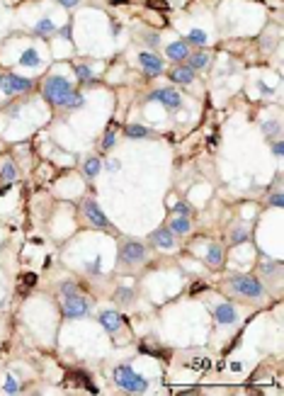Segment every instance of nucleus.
<instances>
[{
    "instance_id": "obj_1",
    "label": "nucleus",
    "mask_w": 284,
    "mask_h": 396,
    "mask_svg": "<svg viewBox=\"0 0 284 396\" xmlns=\"http://www.w3.org/2000/svg\"><path fill=\"white\" fill-rule=\"evenodd\" d=\"M229 289L238 296H250V299H260L265 294V287L262 282L253 275H233L229 280Z\"/></svg>"
},
{
    "instance_id": "obj_2",
    "label": "nucleus",
    "mask_w": 284,
    "mask_h": 396,
    "mask_svg": "<svg viewBox=\"0 0 284 396\" xmlns=\"http://www.w3.org/2000/svg\"><path fill=\"white\" fill-rule=\"evenodd\" d=\"M114 382L119 384L124 391H129V394H144L148 389V382L141 374H136L131 367H127V365H119V367L114 369Z\"/></svg>"
},
{
    "instance_id": "obj_3",
    "label": "nucleus",
    "mask_w": 284,
    "mask_h": 396,
    "mask_svg": "<svg viewBox=\"0 0 284 396\" xmlns=\"http://www.w3.org/2000/svg\"><path fill=\"white\" fill-rule=\"evenodd\" d=\"M71 90H73V88H71V81H68V78H64V75H51V78H46L44 88H42V95H44V100H49L51 105H61L64 97Z\"/></svg>"
},
{
    "instance_id": "obj_4",
    "label": "nucleus",
    "mask_w": 284,
    "mask_h": 396,
    "mask_svg": "<svg viewBox=\"0 0 284 396\" xmlns=\"http://www.w3.org/2000/svg\"><path fill=\"white\" fill-rule=\"evenodd\" d=\"M146 246L141 241H124L119 248V260L124 265H141L146 260Z\"/></svg>"
},
{
    "instance_id": "obj_5",
    "label": "nucleus",
    "mask_w": 284,
    "mask_h": 396,
    "mask_svg": "<svg viewBox=\"0 0 284 396\" xmlns=\"http://www.w3.org/2000/svg\"><path fill=\"white\" fill-rule=\"evenodd\" d=\"M64 316L66 319H85V316H90V299H85L83 294L66 296L64 299Z\"/></svg>"
},
{
    "instance_id": "obj_6",
    "label": "nucleus",
    "mask_w": 284,
    "mask_h": 396,
    "mask_svg": "<svg viewBox=\"0 0 284 396\" xmlns=\"http://www.w3.org/2000/svg\"><path fill=\"white\" fill-rule=\"evenodd\" d=\"M0 90L5 95H19V92L32 90V81L15 73H0Z\"/></svg>"
},
{
    "instance_id": "obj_7",
    "label": "nucleus",
    "mask_w": 284,
    "mask_h": 396,
    "mask_svg": "<svg viewBox=\"0 0 284 396\" xmlns=\"http://www.w3.org/2000/svg\"><path fill=\"white\" fill-rule=\"evenodd\" d=\"M83 216H85V221L90 224L92 229H110V221H107L105 212L100 209V204L95 200H85L83 202Z\"/></svg>"
},
{
    "instance_id": "obj_8",
    "label": "nucleus",
    "mask_w": 284,
    "mask_h": 396,
    "mask_svg": "<svg viewBox=\"0 0 284 396\" xmlns=\"http://www.w3.org/2000/svg\"><path fill=\"white\" fill-rule=\"evenodd\" d=\"M148 100L160 102V105H163V107H168L170 112H175V110H180V107H182V95L175 90V88H160V90H153Z\"/></svg>"
},
{
    "instance_id": "obj_9",
    "label": "nucleus",
    "mask_w": 284,
    "mask_h": 396,
    "mask_svg": "<svg viewBox=\"0 0 284 396\" xmlns=\"http://www.w3.org/2000/svg\"><path fill=\"white\" fill-rule=\"evenodd\" d=\"M138 61H141V68H144V73L146 75H160L163 73V61L158 58L156 54H151V51H144V54L138 56Z\"/></svg>"
},
{
    "instance_id": "obj_10",
    "label": "nucleus",
    "mask_w": 284,
    "mask_h": 396,
    "mask_svg": "<svg viewBox=\"0 0 284 396\" xmlns=\"http://www.w3.org/2000/svg\"><path fill=\"white\" fill-rule=\"evenodd\" d=\"M211 313H214V321L221 323V326H229V323H236L238 321V316H236V309H233V304H229V302H224V304L214 306L211 309Z\"/></svg>"
},
{
    "instance_id": "obj_11",
    "label": "nucleus",
    "mask_w": 284,
    "mask_h": 396,
    "mask_svg": "<svg viewBox=\"0 0 284 396\" xmlns=\"http://www.w3.org/2000/svg\"><path fill=\"white\" fill-rule=\"evenodd\" d=\"M100 323L107 333H117L121 328V313L112 311V309H105V311H100Z\"/></svg>"
},
{
    "instance_id": "obj_12",
    "label": "nucleus",
    "mask_w": 284,
    "mask_h": 396,
    "mask_svg": "<svg viewBox=\"0 0 284 396\" xmlns=\"http://www.w3.org/2000/svg\"><path fill=\"white\" fill-rule=\"evenodd\" d=\"M151 241H153V246H158V248H163V250L175 248V233L170 229L153 231V233H151Z\"/></svg>"
},
{
    "instance_id": "obj_13",
    "label": "nucleus",
    "mask_w": 284,
    "mask_h": 396,
    "mask_svg": "<svg viewBox=\"0 0 284 396\" xmlns=\"http://www.w3.org/2000/svg\"><path fill=\"white\" fill-rule=\"evenodd\" d=\"M165 56L170 61H185L190 56V44L187 42H170V44L165 46Z\"/></svg>"
},
{
    "instance_id": "obj_14",
    "label": "nucleus",
    "mask_w": 284,
    "mask_h": 396,
    "mask_svg": "<svg viewBox=\"0 0 284 396\" xmlns=\"http://www.w3.org/2000/svg\"><path fill=\"white\" fill-rule=\"evenodd\" d=\"M170 81L173 83H180V85H190L194 81V71L190 66H177L170 71Z\"/></svg>"
},
{
    "instance_id": "obj_15",
    "label": "nucleus",
    "mask_w": 284,
    "mask_h": 396,
    "mask_svg": "<svg viewBox=\"0 0 284 396\" xmlns=\"http://www.w3.org/2000/svg\"><path fill=\"white\" fill-rule=\"evenodd\" d=\"M204 260H207V265H211V267H221L224 265V248H221L219 243H211L209 248H207Z\"/></svg>"
},
{
    "instance_id": "obj_16",
    "label": "nucleus",
    "mask_w": 284,
    "mask_h": 396,
    "mask_svg": "<svg viewBox=\"0 0 284 396\" xmlns=\"http://www.w3.org/2000/svg\"><path fill=\"white\" fill-rule=\"evenodd\" d=\"M83 105H85V97H83V92L71 90V92H68V95L64 97V102H61L58 107H66V110H80Z\"/></svg>"
},
{
    "instance_id": "obj_17",
    "label": "nucleus",
    "mask_w": 284,
    "mask_h": 396,
    "mask_svg": "<svg viewBox=\"0 0 284 396\" xmlns=\"http://www.w3.org/2000/svg\"><path fill=\"white\" fill-rule=\"evenodd\" d=\"M168 229L173 231V233H177V236H182V233H190V229H192V221H190V216H175L173 221H170V226Z\"/></svg>"
},
{
    "instance_id": "obj_18",
    "label": "nucleus",
    "mask_w": 284,
    "mask_h": 396,
    "mask_svg": "<svg viewBox=\"0 0 284 396\" xmlns=\"http://www.w3.org/2000/svg\"><path fill=\"white\" fill-rule=\"evenodd\" d=\"M34 34H37V37H49V34H56V25L49 17H44L37 27H34Z\"/></svg>"
},
{
    "instance_id": "obj_19",
    "label": "nucleus",
    "mask_w": 284,
    "mask_h": 396,
    "mask_svg": "<svg viewBox=\"0 0 284 396\" xmlns=\"http://www.w3.org/2000/svg\"><path fill=\"white\" fill-rule=\"evenodd\" d=\"M207 66H209V54L197 51V54L190 56V68H192V71H199V68H207Z\"/></svg>"
},
{
    "instance_id": "obj_20",
    "label": "nucleus",
    "mask_w": 284,
    "mask_h": 396,
    "mask_svg": "<svg viewBox=\"0 0 284 396\" xmlns=\"http://www.w3.org/2000/svg\"><path fill=\"white\" fill-rule=\"evenodd\" d=\"M100 168H102L100 158L90 156V158H88V161H85V166H83V173H85V177H95V175H97V173H100Z\"/></svg>"
},
{
    "instance_id": "obj_21",
    "label": "nucleus",
    "mask_w": 284,
    "mask_h": 396,
    "mask_svg": "<svg viewBox=\"0 0 284 396\" xmlns=\"http://www.w3.org/2000/svg\"><path fill=\"white\" fill-rule=\"evenodd\" d=\"M19 64L27 66V68H37L39 66V54L34 51V49H27V51H22V56H19Z\"/></svg>"
},
{
    "instance_id": "obj_22",
    "label": "nucleus",
    "mask_w": 284,
    "mask_h": 396,
    "mask_svg": "<svg viewBox=\"0 0 284 396\" xmlns=\"http://www.w3.org/2000/svg\"><path fill=\"white\" fill-rule=\"evenodd\" d=\"M0 177L5 180V183H15L17 180V168H15V163H3V168H0Z\"/></svg>"
},
{
    "instance_id": "obj_23",
    "label": "nucleus",
    "mask_w": 284,
    "mask_h": 396,
    "mask_svg": "<svg viewBox=\"0 0 284 396\" xmlns=\"http://www.w3.org/2000/svg\"><path fill=\"white\" fill-rule=\"evenodd\" d=\"M127 136L129 138H146V136H151V129L141 127V124H129V127H127Z\"/></svg>"
},
{
    "instance_id": "obj_24",
    "label": "nucleus",
    "mask_w": 284,
    "mask_h": 396,
    "mask_svg": "<svg viewBox=\"0 0 284 396\" xmlns=\"http://www.w3.org/2000/svg\"><path fill=\"white\" fill-rule=\"evenodd\" d=\"M58 292H61V296H75V294H80V287L75 285L73 280H66V282H61V287H58Z\"/></svg>"
},
{
    "instance_id": "obj_25",
    "label": "nucleus",
    "mask_w": 284,
    "mask_h": 396,
    "mask_svg": "<svg viewBox=\"0 0 284 396\" xmlns=\"http://www.w3.org/2000/svg\"><path fill=\"white\" fill-rule=\"evenodd\" d=\"M250 239V233H248L246 229H236L233 233H231L229 239V246H238V243H246V241Z\"/></svg>"
},
{
    "instance_id": "obj_26",
    "label": "nucleus",
    "mask_w": 284,
    "mask_h": 396,
    "mask_svg": "<svg viewBox=\"0 0 284 396\" xmlns=\"http://www.w3.org/2000/svg\"><path fill=\"white\" fill-rule=\"evenodd\" d=\"M114 299H117L119 304L127 306V304H131V302H134V292H131V289H127V287H121V289H117Z\"/></svg>"
},
{
    "instance_id": "obj_27",
    "label": "nucleus",
    "mask_w": 284,
    "mask_h": 396,
    "mask_svg": "<svg viewBox=\"0 0 284 396\" xmlns=\"http://www.w3.org/2000/svg\"><path fill=\"white\" fill-rule=\"evenodd\" d=\"M260 270H262V272H267L270 277H277L279 272H282V265H279V263H275V260H267V263H262V265H260Z\"/></svg>"
},
{
    "instance_id": "obj_28",
    "label": "nucleus",
    "mask_w": 284,
    "mask_h": 396,
    "mask_svg": "<svg viewBox=\"0 0 284 396\" xmlns=\"http://www.w3.org/2000/svg\"><path fill=\"white\" fill-rule=\"evenodd\" d=\"M187 42H190V44H197V46H204L207 44V34H204L202 29H192V32L187 34Z\"/></svg>"
},
{
    "instance_id": "obj_29",
    "label": "nucleus",
    "mask_w": 284,
    "mask_h": 396,
    "mask_svg": "<svg viewBox=\"0 0 284 396\" xmlns=\"http://www.w3.org/2000/svg\"><path fill=\"white\" fill-rule=\"evenodd\" d=\"M73 71H75V75L80 78L83 83H92V71H90V68H85V66H75Z\"/></svg>"
},
{
    "instance_id": "obj_30",
    "label": "nucleus",
    "mask_w": 284,
    "mask_h": 396,
    "mask_svg": "<svg viewBox=\"0 0 284 396\" xmlns=\"http://www.w3.org/2000/svg\"><path fill=\"white\" fill-rule=\"evenodd\" d=\"M173 212L175 214H185V216H192L194 214V209H192V204H187V202H177L173 207Z\"/></svg>"
},
{
    "instance_id": "obj_31",
    "label": "nucleus",
    "mask_w": 284,
    "mask_h": 396,
    "mask_svg": "<svg viewBox=\"0 0 284 396\" xmlns=\"http://www.w3.org/2000/svg\"><path fill=\"white\" fill-rule=\"evenodd\" d=\"M262 131H265L267 138L277 136V131H279V122H265V124H262Z\"/></svg>"
},
{
    "instance_id": "obj_32",
    "label": "nucleus",
    "mask_w": 284,
    "mask_h": 396,
    "mask_svg": "<svg viewBox=\"0 0 284 396\" xmlns=\"http://www.w3.org/2000/svg\"><path fill=\"white\" fill-rule=\"evenodd\" d=\"M114 144H117V136H114V129H110L107 134H105V141H102V151H110Z\"/></svg>"
},
{
    "instance_id": "obj_33",
    "label": "nucleus",
    "mask_w": 284,
    "mask_h": 396,
    "mask_svg": "<svg viewBox=\"0 0 284 396\" xmlns=\"http://www.w3.org/2000/svg\"><path fill=\"white\" fill-rule=\"evenodd\" d=\"M17 391H19V384H17V382H15L12 377L5 379V394H17Z\"/></svg>"
},
{
    "instance_id": "obj_34",
    "label": "nucleus",
    "mask_w": 284,
    "mask_h": 396,
    "mask_svg": "<svg viewBox=\"0 0 284 396\" xmlns=\"http://www.w3.org/2000/svg\"><path fill=\"white\" fill-rule=\"evenodd\" d=\"M64 8H68V10H73V8H78L80 5V0H58Z\"/></svg>"
},
{
    "instance_id": "obj_35",
    "label": "nucleus",
    "mask_w": 284,
    "mask_h": 396,
    "mask_svg": "<svg viewBox=\"0 0 284 396\" xmlns=\"http://www.w3.org/2000/svg\"><path fill=\"white\" fill-rule=\"evenodd\" d=\"M270 204H272V207H282V192H275V194H272Z\"/></svg>"
},
{
    "instance_id": "obj_36",
    "label": "nucleus",
    "mask_w": 284,
    "mask_h": 396,
    "mask_svg": "<svg viewBox=\"0 0 284 396\" xmlns=\"http://www.w3.org/2000/svg\"><path fill=\"white\" fill-rule=\"evenodd\" d=\"M88 272H95V275L100 272V258H95V263H90V265H88Z\"/></svg>"
},
{
    "instance_id": "obj_37",
    "label": "nucleus",
    "mask_w": 284,
    "mask_h": 396,
    "mask_svg": "<svg viewBox=\"0 0 284 396\" xmlns=\"http://www.w3.org/2000/svg\"><path fill=\"white\" fill-rule=\"evenodd\" d=\"M146 44H151V46H158V44H160L158 34H148V37H146Z\"/></svg>"
},
{
    "instance_id": "obj_38",
    "label": "nucleus",
    "mask_w": 284,
    "mask_h": 396,
    "mask_svg": "<svg viewBox=\"0 0 284 396\" xmlns=\"http://www.w3.org/2000/svg\"><path fill=\"white\" fill-rule=\"evenodd\" d=\"M272 151H275V156H277V158H282V141H277L275 146H272Z\"/></svg>"
},
{
    "instance_id": "obj_39",
    "label": "nucleus",
    "mask_w": 284,
    "mask_h": 396,
    "mask_svg": "<svg viewBox=\"0 0 284 396\" xmlns=\"http://www.w3.org/2000/svg\"><path fill=\"white\" fill-rule=\"evenodd\" d=\"M8 114H10V117H17V114H19V105H15V107H8Z\"/></svg>"
}]
</instances>
